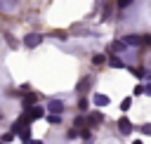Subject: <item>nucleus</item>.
<instances>
[{
	"instance_id": "4468645a",
	"label": "nucleus",
	"mask_w": 151,
	"mask_h": 144,
	"mask_svg": "<svg viewBox=\"0 0 151 144\" xmlns=\"http://www.w3.org/2000/svg\"><path fill=\"white\" fill-rule=\"evenodd\" d=\"M87 106H90L87 99H80V102H78V109H80V111H87Z\"/></svg>"
},
{
	"instance_id": "9b49d317",
	"label": "nucleus",
	"mask_w": 151,
	"mask_h": 144,
	"mask_svg": "<svg viewBox=\"0 0 151 144\" xmlns=\"http://www.w3.org/2000/svg\"><path fill=\"white\" fill-rule=\"evenodd\" d=\"M92 61H94V64H104V61H106V57H104V54H94V57H92Z\"/></svg>"
},
{
	"instance_id": "1a4fd4ad",
	"label": "nucleus",
	"mask_w": 151,
	"mask_h": 144,
	"mask_svg": "<svg viewBox=\"0 0 151 144\" xmlns=\"http://www.w3.org/2000/svg\"><path fill=\"white\" fill-rule=\"evenodd\" d=\"M130 106H132V99H130V97H125V99L120 102V111H127Z\"/></svg>"
},
{
	"instance_id": "9d476101",
	"label": "nucleus",
	"mask_w": 151,
	"mask_h": 144,
	"mask_svg": "<svg viewBox=\"0 0 151 144\" xmlns=\"http://www.w3.org/2000/svg\"><path fill=\"white\" fill-rule=\"evenodd\" d=\"M47 123H50V125H59V123H61V116H52V113H50V116H47Z\"/></svg>"
},
{
	"instance_id": "dca6fc26",
	"label": "nucleus",
	"mask_w": 151,
	"mask_h": 144,
	"mask_svg": "<svg viewBox=\"0 0 151 144\" xmlns=\"http://www.w3.org/2000/svg\"><path fill=\"white\" fill-rule=\"evenodd\" d=\"M142 135H151V123H146V125H142Z\"/></svg>"
},
{
	"instance_id": "423d86ee",
	"label": "nucleus",
	"mask_w": 151,
	"mask_h": 144,
	"mask_svg": "<svg viewBox=\"0 0 151 144\" xmlns=\"http://www.w3.org/2000/svg\"><path fill=\"white\" fill-rule=\"evenodd\" d=\"M109 66H111V68H123L125 64H123V59H120V57L111 54V57H109Z\"/></svg>"
},
{
	"instance_id": "7ed1b4c3",
	"label": "nucleus",
	"mask_w": 151,
	"mask_h": 144,
	"mask_svg": "<svg viewBox=\"0 0 151 144\" xmlns=\"http://www.w3.org/2000/svg\"><path fill=\"white\" fill-rule=\"evenodd\" d=\"M118 130H120V132H123V135H130V132H132V120H130V118H125V116H123V118H120V120H118Z\"/></svg>"
},
{
	"instance_id": "6e6552de",
	"label": "nucleus",
	"mask_w": 151,
	"mask_h": 144,
	"mask_svg": "<svg viewBox=\"0 0 151 144\" xmlns=\"http://www.w3.org/2000/svg\"><path fill=\"white\" fill-rule=\"evenodd\" d=\"M125 47H127V45H125V42H123V40H116V42H113V45H111V52H123V50H125Z\"/></svg>"
},
{
	"instance_id": "4be33fe9",
	"label": "nucleus",
	"mask_w": 151,
	"mask_h": 144,
	"mask_svg": "<svg viewBox=\"0 0 151 144\" xmlns=\"http://www.w3.org/2000/svg\"><path fill=\"white\" fill-rule=\"evenodd\" d=\"M0 144H2V142H0Z\"/></svg>"
},
{
	"instance_id": "20e7f679",
	"label": "nucleus",
	"mask_w": 151,
	"mask_h": 144,
	"mask_svg": "<svg viewBox=\"0 0 151 144\" xmlns=\"http://www.w3.org/2000/svg\"><path fill=\"white\" fill-rule=\"evenodd\" d=\"M123 42H125V45H142V42H144V38H142V35H125V38H123Z\"/></svg>"
},
{
	"instance_id": "f257e3e1",
	"label": "nucleus",
	"mask_w": 151,
	"mask_h": 144,
	"mask_svg": "<svg viewBox=\"0 0 151 144\" xmlns=\"http://www.w3.org/2000/svg\"><path fill=\"white\" fill-rule=\"evenodd\" d=\"M40 42H42V35H40V33H28V35L24 38V45H26V47H38Z\"/></svg>"
},
{
	"instance_id": "aec40b11",
	"label": "nucleus",
	"mask_w": 151,
	"mask_h": 144,
	"mask_svg": "<svg viewBox=\"0 0 151 144\" xmlns=\"http://www.w3.org/2000/svg\"><path fill=\"white\" fill-rule=\"evenodd\" d=\"M132 144H142V139H137V142H132Z\"/></svg>"
},
{
	"instance_id": "412c9836",
	"label": "nucleus",
	"mask_w": 151,
	"mask_h": 144,
	"mask_svg": "<svg viewBox=\"0 0 151 144\" xmlns=\"http://www.w3.org/2000/svg\"><path fill=\"white\" fill-rule=\"evenodd\" d=\"M149 78H151V76H149Z\"/></svg>"
},
{
	"instance_id": "0eeeda50",
	"label": "nucleus",
	"mask_w": 151,
	"mask_h": 144,
	"mask_svg": "<svg viewBox=\"0 0 151 144\" xmlns=\"http://www.w3.org/2000/svg\"><path fill=\"white\" fill-rule=\"evenodd\" d=\"M92 102H94L97 106H106V104H109V97H106V94H94Z\"/></svg>"
},
{
	"instance_id": "6ab92c4d",
	"label": "nucleus",
	"mask_w": 151,
	"mask_h": 144,
	"mask_svg": "<svg viewBox=\"0 0 151 144\" xmlns=\"http://www.w3.org/2000/svg\"><path fill=\"white\" fill-rule=\"evenodd\" d=\"M31 144H42V142H38V139H33V142H31Z\"/></svg>"
},
{
	"instance_id": "2eb2a0df",
	"label": "nucleus",
	"mask_w": 151,
	"mask_h": 144,
	"mask_svg": "<svg viewBox=\"0 0 151 144\" xmlns=\"http://www.w3.org/2000/svg\"><path fill=\"white\" fill-rule=\"evenodd\" d=\"M90 120H92V123H101V113H92Z\"/></svg>"
},
{
	"instance_id": "39448f33",
	"label": "nucleus",
	"mask_w": 151,
	"mask_h": 144,
	"mask_svg": "<svg viewBox=\"0 0 151 144\" xmlns=\"http://www.w3.org/2000/svg\"><path fill=\"white\" fill-rule=\"evenodd\" d=\"M42 116H45V109H42V106H33V109L28 111V118H31V120H35V118H42Z\"/></svg>"
},
{
	"instance_id": "f8f14e48",
	"label": "nucleus",
	"mask_w": 151,
	"mask_h": 144,
	"mask_svg": "<svg viewBox=\"0 0 151 144\" xmlns=\"http://www.w3.org/2000/svg\"><path fill=\"white\" fill-rule=\"evenodd\" d=\"M12 139H14V135H12V132H5L0 142H2V144H7V142H12Z\"/></svg>"
},
{
	"instance_id": "ddd939ff",
	"label": "nucleus",
	"mask_w": 151,
	"mask_h": 144,
	"mask_svg": "<svg viewBox=\"0 0 151 144\" xmlns=\"http://www.w3.org/2000/svg\"><path fill=\"white\" fill-rule=\"evenodd\" d=\"M144 90H146V85H142V83L134 85V94H144Z\"/></svg>"
},
{
	"instance_id": "f3484780",
	"label": "nucleus",
	"mask_w": 151,
	"mask_h": 144,
	"mask_svg": "<svg viewBox=\"0 0 151 144\" xmlns=\"http://www.w3.org/2000/svg\"><path fill=\"white\" fill-rule=\"evenodd\" d=\"M87 83H90L87 78H85V80H80V85H78V90H80V92H83V90H87Z\"/></svg>"
},
{
	"instance_id": "a211bd4d",
	"label": "nucleus",
	"mask_w": 151,
	"mask_h": 144,
	"mask_svg": "<svg viewBox=\"0 0 151 144\" xmlns=\"http://www.w3.org/2000/svg\"><path fill=\"white\" fill-rule=\"evenodd\" d=\"M144 94H149V97H151V85H146V90H144Z\"/></svg>"
},
{
	"instance_id": "f03ea898",
	"label": "nucleus",
	"mask_w": 151,
	"mask_h": 144,
	"mask_svg": "<svg viewBox=\"0 0 151 144\" xmlns=\"http://www.w3.org/2000/svg\"><path fill=\"white\" fill-rule=\"evenodd\" d=\"M47 111H50V113H52V116H59V113H61V111H64V104H61V102H59V99H52V102H50V104H47Z\"/></svg>"
}]
</instances>
